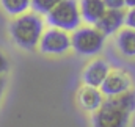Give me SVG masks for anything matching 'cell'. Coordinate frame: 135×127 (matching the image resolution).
<instances>
[{"label": "cell", "mask_w": 135, "mask_h": 127, "mask_svg": "<svg viewBox=\"0 0 135 127\" xmlns=\"http://www.w3.org/2000/svg\"><path fill=\"white\" fill-rule=\"evenodd\" d=\"M135 111V93L132 90L108 97L93 115V127H127Z\"/></svg>", "instance_id": "obj_1"}, {"label": "cell", "mask_w": 135, "mask_h": 127, "mask_svg": "<svg viewBox=\"0 0 135 127\" xmlns=\"http://www.w3.org/2000/svg\"><path fill=\"white\" fill-rule=\"evenodd\" d=\"M44 32V19L36 11H27L13 17L9 24V36L13 42L24 49L35 50L39 44V39Z\"/></svg>", "instance_id": "obj_2"}, {"label": "cell", "mask_w": 135, "mask_h": 127, "mask_svg": "<svg viewBox=\"0 0 135 127\" xmlns=\"http://www.w3.org/2000/svg\"><path fill=\"white\" fill-rule=\"evenodd\" d=\"M47 24L50 27L61 28L65 32H74L80 27L82 16L77 0H61L58 2L47 14Z\"/></svg>", "instance_id": "obj_3"}, {"label": "cell", "mask_w": 135, "mask_h": 127, "mask_svg": "<svg viewBox=\"0 0 135 127\" xmlns=\"http://www.w3.org/2000/svg\"><path fill=\"white\" fill-rule=\"evenodd\" d=\"M105 44V35L94 25L79 27L71 35V47L83 57H93L99 53Z\"/></svg>", "instance_id": "obj_4"}, {"label": "cell", "mask_w": 135, "mask_h": 127, "mask_svg": "<svg viewBox=\"0 0 135 127\" xmlns=\"http://www.w3.org/2000/svg\"><path fill=\"white\" fill-rule=\"evenodd\" d=\"M38 47L46 55H63L71 49V35L61 28L50 27L42 32Z\"/></svg>", "instance_id": "obj_5"}, {"label": "cell", "mask_w": 135, "mask_h": 127, "mask_svg": "<svg viewBox=\"0 0 135 127\" xmlns=\"http://www.w3.org/2000/svg\"><path fill=\"white\" fill-rule=\"evenodd\" d=\"M131 88H132V79L127 72H124L121 69H110L105 80L99 86L102 94L107 96V97L123 94V93L129 91Z\"/></svg>", "instance_id": "obj_6"}, {"label": "cell", "mask_w": 135, "mask_h": 127, "mask_svg": "<svg viewBox=\"0 0 135 127\" xmlns=\"http://www.w3.org/2000/svg\"><path fill=\"white\" fill-rule=\"evenodd\" d=\"M124 17H126L124 9H108L107 8L102 17L94 24V27L105 36H110V35L118 33L124 27Z\"/></svg>", "instance_id": "obj_7"}, {"label": "cell", "mask_w": 135, "mask_h": 127, "mask_svg": "<svg viewBox=\"0 0 135 127\" xmlns=\"http://www.w3.org/2000/svg\"><path fill=\"white\" fill-rule=\"evenodd\" d=\"M110 72V66L105 60H94L88 64L83 72H82V80H83V85H88V86H94V88H99L102 85V82L105 80L107 74Z\"/></svg>", "instance_id": "obj_8"}, {"label": "cell", "mask_w": 135, "mask_h": 127, "mask_svg": "<svg viewBox=\"0 0 135 127\" xmlns=\"http://www.w3.org/2000/svg\"><path fill=\"white\" fill-rule=\"evenodd\" d=\"M104 94L99 88H94V86H88V85H83L79 91H77V104L82 110L85 111H96L104 102Z\"/></svg>", "instance_id": "obj_9"}, {"label": "cell", "mask_w": 135, "mask_h": 127, "mask_svg": "<svg viewBox=\"0 0 135 127\" xmlns=\"http://www.w3.org/2000/svg\"><path fill=\"white\" fill-rule=\"evenodd\" d=\"M79 8H80L82 21H85L90 25H94L107 9L104 0H80Z\"/></svg>", "instance_id": "obj_10"}, {"label": "cell", "mask_w": 135, "mask_h": 127, "mask_svg": "<svg viewBox=\"0 0 135 127\" xmlns=\"http://www.w3.org/2000/svg\"><path fill=\"white\" fill-rule=\"evenodd\" d=\"M116 47L124 57H135V30L121 28L116 33Z\"/></svg>", "instance_id": "obj_11"}, {"label": "cell", "mask_w": 135, "mask_h": 127, "mask_svg": "<svg viewBox=\"0 0 135 127\" xmlns=\"http://www.w3.org/2000/svg\"><path fill=\"white\" fill-rule=\"evenodd\" d=\"M0 6L8 16L16 17L32 8V0H0Z\"/></svg>", "instance_id": "obj_12"}, {"label": "cell", "mask_w": 135, "mask_h": 127, "mask_svg": "<svg viewBox=\"0 0 135 127\" xmlns=\"http://www.w3.org/2000/svg\"><path fill=\"white\" fill-rule=\"evenodd\" d=\"M61 0H32V8L38 14H47Z\"/></svg>", "instance_id": "obj_13"}, {"label": "cell", "mask_w": 135, "mask_h": 127, "mask_svg": "<svg viewBox=\"0 0 135 127\" xmlns=\"http://www.w3.org/2000/svg\"><path fill=\"white\" fill-rule=\"evenodd\" d=\"M124 25H126V27H129V28H134V30H135V6H134V8H129V9L126 11Z\"/></svg>", "instance_id": "obj_14"}, {"label": "cell", "mask_w": 135, "mask_h": 127, "mask_svg": "<svg viewBox=\"0 0 135 127\" xmlns=\"http://www.w3.org/2000/svg\"><path fill=\"white\" fill-rule=\"evenodd\" d=\"M104 3L108 9H124L126 6L124 0H104Z\"/></svg>", "instance_id": "obj_15"}, {"label": "cell", "mask_w": 135, "mask_h": 127, "mask_svg": "<svg viewBox=\"0 0 135 127\" xmlns=\"http://www.w3.org/2000/svg\"><path fill=\"white\" fill-rule=\"evenodd\" d=\"M9 69V61L3 52H0V75H5Z\"/></svg>", "instance_id": "obj_16"}, {"label": "cell", "mask_w": 135, "mask_h": 127, "mask_svg": "<svg viewBox=\"0 0 135 127\" xmlns=\"http://www.w3.org/2000/svg\"><path fill=\"white\" fill-rule=\"evenodd\" d=\"M5 88H6V79H5V75H0V99L5 93Z\"/></svg>", "instance_id": "obj_17"}, {"label": "cell", "mask_w": 135, "mask_h": 127, "mask_svg": "<svg viewBox=\"0 0 135 127\" xmlns=\"http://www.w3.org/2000/svg\"><path fill=\"white\" fill-rule=\"evenodd\" d=\"M124 3H126L127 8H134L135 6V0H124Z\"/></svg>", "instance_id": "obj_18"}]
</instances>
